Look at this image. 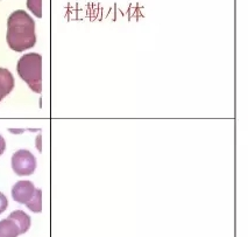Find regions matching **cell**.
<instances>
[{
    "mask_svg": "<svg viewBox=\"0 0 248 237\" xmlns=\"http://www.w3.org/2000/svg\"><path fill=\"white\" fill-rule=\"evenodd\" d=\"M6 40L10 48L18 53L35 46V21L24 10L14 11L8 17Z\"/></svg>",
    "mask_w": 248,
    "mask_h": 237,
    "instance_id": "obj_1",
    "label": "cell"
},
{
    "mask_svg": "<svg viewBox=\"0 0 248 237\" xmlns=\"http://www.w3.org/2000/svg\"><path fill=\"white\" fill-rule=\"evenodd\" d=\"M19 76L36 94L42 91V56L37 53L25 54L16 65Z\"/></svg>",
    "mask_w": 248,
    "mask_h": 237,
    "instance_id": "obj_2",
    "label": "cell"
},
{
    "mask_svg": "<svg viewBox=\"0 0 248 237\" xmlns=\"http://www.w3.org/2000/svg\"><path fill=\"white\" fill-rule=\"evenodd\" d=\"M12 169L16 175H31L36 169V158L28 150H19L12 155Z\"/></svg>",
    "mask_w": 248,
    "mask_h": 237,
    "instance_id": "obj_3",
    "label": "cell"
},
{
    "mask_svg": "<svg viewBox=\"0 0 248 237\" xmlns=\"http://www.w3.org/2000/svg\"><path fill=\"white\" fill-rule=\"evenodd\" d=\"M35 189V186H34V184L31 181H18L12 188L13 200L21 204L28 203L31 201V199L33 198Z\"/></svg>",
    "mask_w": 248,
    "mask_h": 237,
    "instance_id": "obj_4",
    "label": "cell"
},
{
    "mask_svg": "<svg viewBox=\"0 0 248 237\" xmlns=\"http://www.w3.org/2000/svg\"><path fill=\"white\" fill-rule=\"evenodd\" d=\"M14 77L8 69L0 68V102L14 89Z\"/></svg>",
    "mask_w": 248,
    "mask_h": 237,
    "instance_id": "obj_5",
    "label": "cell"
},
{
    "mask_svg": "<svg viewBox=\"0 0 248 237\" xmlns=\"http://www.w3.org/2000/svg\"><path fill=\"white\" fill-rule=\"evenodd\" d=\"M20 228L14 220L7 218L0 221V237H18Z\"/></svg>",
    "mask_w": 248,
    "mask_h": 237,
    "instance_id": "obj_6",
    "label": "cell"
},
{
    "mask_svg": "<svg viewBox=\"0 0 248 237\" xmlns=\"http://www.w3.org/2000/svg\"><path fill=\"white\" fill-rule=\"evenodd\" d=\"M8 218L14 220V221L16 222V224H18L20 228V234H25L30 230L31 224V216L28 215V214H26L24 210H14V212L10 214Z\"/></svg>",
    "mask_w": 248,
    "mask_h": 237,
    "instance_id": "obj_7",
    "label": "cell"
},
{
    "mask_svg": "<svg viewBox=\"0 0 248 237\" xmlns=\"http://www.w3.org/2000/svg\"><path fill=\"white\" fill-rule=\"evenodd\" d=\"M26 206L33 213H41L42 212V190L40 188L35 189L33 198L31 199V201L28 203H26Z\"/></svg>",
    "mask_w": 248,
    "mask_h": 237,
    "instance_id": "obj_8",
    "label": "cell"
},
{
    "mask_svg": "<svg viewBox=\"0 0 248 237\" xmlns=\"http://www.w3.org/2000/svg\"><path fill=\"white\" fill-rule=\"evenodd\" d=\"M27 7L36 18H42V0H27Z\"/></svg>",
    "mask_w": 248,
    "mask_h": 237,
    "instance_id": "obj_9",
    "label": "cell"
},
{
    "mask_svg": "<svg viewBox=\"0 0 248 237\" xmlns=\"http://www.w3.org/2000/svg\"><path fill=\"white\" fill-rule=\"evenodd\" d=\"M8 207V200L7 198L2 194L1 192H0V214H2L5 212V210L7 209Z\"/></svg>",
    "mask_w": 248,
    "mask_h": 237,
    "instance_id": "obj_10",
    "label": "cell"
},
{
    "mask_svg": "<svg viewBox=\"0 0 248 237\" xmlns=\"http://www.w3.org/2000/svg\"><path fill=\"white\" fill-rule=\"evenodd\" d=\"M5 150H6V141H5L4 137L0 135V155L5 152Z\"/></svg>",
    "mask_w": 248,
    "mask_h": 237,
    "instance_id": "obj_11",
    "label": "cell"
}]
</instances>
